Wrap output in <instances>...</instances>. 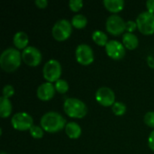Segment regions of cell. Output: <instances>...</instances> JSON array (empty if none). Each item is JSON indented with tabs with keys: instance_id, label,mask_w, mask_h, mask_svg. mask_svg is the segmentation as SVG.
Returning a JSON list of instances; mask_svg holds the SVG:
<instances>
[{
	"instance_id": "obj_23",
	"label": "cell",
	"mask_w": 154,
	"mask_h": 154,
	"mask_svg": "<svg viewBox=\"0 0 154 154\" xmlns=\"http://www.w3.org/2000/svg\"><path fill=\"white\" fill-rule=\"evenodd\" d=\"M29 131H30L31 135H32L34 139H41V138H42V137H43L44 130L42 128V126L32 125Z\"/></svg>"
},
{
	"instance_id": "obj_24",
	"label": "cell",
	"mask_w": 154,
	"mask_h": 154,
	"mask_svg": "<svg viewBox=\"0 0 154 154\" xmlns=\"http://www.w3.org/2000/svg\"><path fill=\"white\" fill-rule=\"evenodd\" d=\"M69 6L71 11L78 12L83 7V1L82 0H69Z\"/></svg>"
},
{
	"instance_id": "obj_25",
	"label": "cell",
	"mask_w": 154,
	"mask_h": 154,
	"mask_svg": "<svg viewBox=\"0 0 154 154\" xmlns=\"http://www.w3.org/2000/svg\"><path fill=\"white\" fill-rule=\"evenodd\" d=\"M144 123L152 127V128H154V112L153 111H149L145 114L144 116Z\"/></svg>"
},
{
	"instance_id": "obj_15",
	"label": "cell",
	"mask_w": 154,
	"mask_h": 154,
	"mask_svg": "<svg viewBox=\"0 0 154 154\" xmlns=\"http://www.w3.org/2000/svg\"><path fill=\"white\" fill-rule=\"evenodd\" d=\"M65 133L70 139H78L81 135L82 130L80 125L76 122H69L65 126Z\"/></svg>"
},
{
	"instance_id": "obj_29",
	"label": "cell",
	"mask_w": 154,
	"mask_h": 154,
	"mask_svg": "<svg viewBox=\"0 0 154 154\" xmlns=\"http://www.w3.org/2000/svg\"><path fill=\"white\" fill-rule=\"evenodd\" d=\"M34 4L39 7V8H45L48 5V1L47 0H35Z\"/></svg>"
},
{
	"instance_id": "obj_6",
	"label": "cell",
	"mask_w": 154,
	"mask_h": 154,
	"mask_svg": "<svg viewBox=\"0 0 154 154\" xmlns=\"http://www.w3.org/2000/svg\"><path fill=\"white\" fill-rule=\"evenodd\" d=\"M138 30L145 34L150 35L154 33V14L149 11H143L138 14L136 18Z\"/></svg>"
},
{
	"instance_id": "obj_28",
	"label": "cell",
	"mask_w": 154,
	"mask_h": 154,
	"mask_svg": "<svg viewBox=\"0 0 154 154\" xmlns=\"http://www.w3.org/2000/svg\"><path fill=\"white\" fill-rule=\"evenodd\" d=\"M148 145L150 147L151 150H152L154 152V130H152L149 135V138H148Z\"/></svg>"
},
{
	"instance_id": "obj_5",
	"label": "cell",
	"mask_w": 154,
	"mask_h": 154,
	"mask_svg": "<svg viewBox=\"0 0 154 154\" xmlns=\"http://www.w3.org/2000/svg\"><path fill=\"white\" fill-rule=\"evenodd\" d=\"M72 32V23L67 19L58 20L51 29L52 36L55 40L62 42L67 40Z\"/></svg>"
},
{
	"instance_id": "obj_4",
	"label": "cell",
	"mask_w": 154,
	"mask_h": 154,
	"mask_svg": "<svg viewBox=\"0 0 154 154\" xmlns=\"http://www.w3.org/2000/svg\"><path fill=\"white\" fill-rule=\"evenodd\" d=\"M62 72V68L60 63L55 59L49 60L42 68V75L47 82H56L60 79Z\"/></svg>"
},
{
	"instance_id": "obj_21",
	"label": "cell",
	"mask_w": 154,
	"mask_h": 154,
	"mask_svg": "<svg viewBox=\"0 0 154 154\" xmlns=\"http://www.w3.org/2000/svg\"><path fill=\"white\" fill-rule=\"evenodd\" d=\"M112 111H113V113L116 116H121L125 114V112H126V106L124 103H122V102H116L112 106Z\"/></svg>"
},
{
	"instance_id": "obj_8",
	"label": "cell",
	"mask_w": 154,
	"mask_h": 154,
	"mask_svg": "<svg viewBox=\"0 0 154 154\" xmlns=\"http://www.w3.org/2000/svg\"><path fill=\"white\" fill-rule=\"evenodd\" d=\"M125 23L122 16L118 14H111L106 22V31L113 35H120L125 31Z\"/></svg>"
},
{
	"instance_id": "obj_20",
	"label": "cell",
	"mask_w": 154,
	"mask_h": 154,
	"mask_svg": "<svg viewBox=\"0 0 154 154\" xmlns=\"http://www.w3.org/2000/svg\"><path fill=\"white\" fill-rule=\"evenodd\" d=\"M71 23H72V26H74L75 28L77 29H82L84 28L87 23H88V18L84 15V14H75L72 19H71Z\"/></svg>"
},
{
	"instance_id": "obj_27",
	"label": "cell",
	"mask_w": 154,
	"mask_h": 154,
	"mask_svg": "<svg viewBox=\"0 0 154 154\" xmlns=\"http://www.w3.org/2000/svg\"><path fill=\"white\" fill-rule=\"evenodd\" d=\"M137 28V23L136 21L129 20L125 23V31L126 32H133L136 30Z\"/></svg>"
},
{
	"instance_id": "obj_12",
	"label": "cell",
	"mask_w": 154,
	"mask_h": 154,
	"mask_svg": "<svg viewBox=\"0 0 154 154\" xmlns=\"http://www.w3.org/2000/svg\"><path fill=\"white\" fill-rule=\"evenodd\" d=\"M106 54L113 60H121L125 55V47L116 40H110L105 46Z\"/></svg>"
},
{
	"instance_id": "obj_10",
	"label": "cell",
	"mask_w": 154,
	"mask_h": 154,
	"mask_svg": "<svg viewBox=\"0 0 154 154\" xmlns=\"http://www.w3.org/2000/svg\"><path fill=\"white\" fill-rule=\"evenodd\" d=\"M22 59L23 62L30 67L38 66L42 60V52L34 46H28L22 52Z\"/></svg>"
},
{
	"instance_id": "obj_2",
	"label": "cell",
	"mask_w": 154,
	"mask_h": 154,
	"mask_svg": "<svg viewBox=\"0 0 154 154\" xmlns=\"http://www.w3.org/2000/svg\"><path fill=\"white\" fill-rule=\"evenodd\" d=\"M22 60V53L18 49L7 48L0 55V66L5 72H13L19 68Z\"/></svg>"
},
{
	"instance_id": "obj_3",
	"label": "cell",
	"mask_w": 154,
	"mask_h": 154,
	"mask_svg": "<svg viewBox=\"0 0 154 154\" xmlns=\"http://www.w3.org/2000/svg\"><path fill=\"white\" fill-rule=\"evenodd\" d=\"M63 109L67 116L72 118H83L88 113L87 105L76 97H69L64 101Z\"/></svg>"
},
{
	"instance_id": "obj_16",
	"label": "cell",
	"mask_w": 154,
	"mask_h": 154,
	"mask_svg": "<svg viewBox=\"0 0 154 154\" xmlns=\"http://www.w3.org/2000/svg\"><path fill=\"white\" fill-rule=\"evenodd\" d=\"M123 44L128 50H134L138 47L139 40L133 32H125L123 34Z\"/></svg>"
},
{
	"instance_id": "obj_1",
	"label": "cell",
	"mask_w": 154,
	"mask_h": 154,
	"mask_svg": "<svg viewBox=\"0 0 154 154\" xmlns=\"http://www.w3.org/2000/svg\"><path fill=\"white\" fill-rule=\"evenodd\" d=\"M42 128L48 133H57L66 126V119L60 113L50 111L45 113L40 121Z\"/></svg>"
},
{
	"instance_id": "obj_7",
	"label": "cell",
	"mask_w": 154,
	"mask_h": 154,
	"mask_svg": "<svg viewBox=\"0 0 154 154\" xmlns=\"http://www.w3.org/2000/svg\"><path fill=\"white\" fill-rule=\"evenodd\" d=\"M11 125L17 131H27L33 125V119L26 112H18L12 116Z\"/></svg>"
},
{
	"instance_id": "obj_30",
	"label": "cell",
	"mask_w": 154,
	"mask_h": 154,
	"mask_svg": "<svg viewBox=\"0 0 154 154\" xmlns=\"http://www.w3.org/2000/svg\"><path fill=\"white\" fill-rule=\"evenodd\" d=\"M146 7L147 11L154 14V0H148L146 2Z\"/></svg>"
},
{
	"instance_id": "obj_11",
	"label": "cell",
	"mask_w": 154,
	"mask_h": 154,
	"mask_svg": "<svg viewBox=\"0 0 154 154\" xmlns=\"http://www.w3.org/2000/svg\"><path fill=\"white\" fill-rule=\"evenodd\" d=\"M95 98L98 104L103 106H110L116 103V94L108 87L99 88L95 95Z\"/></svg>"
},
{
	"instance_id": "obj_19",
	"label": "cell",
	"mask_w": 154,
	"mask_h": 154,
	"mask_svg": "<svg viewBox=\"0 0 154 154\" xmlns=\"http://www.w3.org/2000/svg\"><path fill=\"white\" fill-rule=\"evenodd\" d=\"M92 40L99 46H106L108 42V37L106 32L100 30H96L92 33Z\"/></svg>"
},
{
	"instance_id": "obj_22",
	"label": "cell",
	"mask_w": 154,
	"mask_h": 154,
	"mask_svg": "<svg viewBox=\"0 0 154 154\" xmlns=\"http://www.w3.org/2000/svg\"><path fill=\"white\" fill-rule=\"evenodd\" d=\"M55 89L60 94H65L69 90V83L65 79H60L55 82Z\"/></svg>"
},
{
	"instance_id": "obj_14",
	"label": "cell",
	"mask_w": 154,
	"mask_h": 154,
	"mask_svg": "<svg viewBox=\"0 0 154 154\" xmlns=\"http://www.w3.org/2000/svg\"><path fill=\"white\" fill-rule=\"evenodd\" d=\"M13 42L15 46L16 49L18 50H24L25 48L28 47L29 43V37L25 32L19 31L14 33L13 37Z\"/></svg>"
},
{
	"instance_id": "obj_26",
	"label": "cell",
	"mask_w": 154,
	"mask_h": 154,
	"mask_svg": "<svg viewBox=\"0 0 154 154\" xmlns=\"http://www.w3.org/2000/svg\"><path fill=\"white\" fill-rule=\"evenodd\" d=\"M14 88L12 85L7 84L3 88V97L9 98L12 96H14Z\"/></svg>"
},
{
	"instance_id": "obj_13",
	"label": "cell",
	"mask_w": 154,
	"mask_h": 154,
	"mask_svg": "<svg viewBox=\"0 0 154 154\" xmlns=\"http://www.w3.org/2000/svg\"><path fill=\"white\" fill-rule=\"evenodd\" d=\"M55 92H56L55 86L52 85V83L46 81L44 83H42L37 88L36 94L39 99L42 101H48L54 97Z\"/></svg>"
},
{
	"instance_id": "obj_9",
	"label": "cell",
	"mask_w": 154,
	"mask_h": 154,
	"mask_svg": "<svg viewBox=\"0 0 154 154\" xmlns=\"http://www.w3.org/2000/svg\"><path fill=\"white\" fill-rule=\"evenodd\" d=\"M75 56L77 61L81 64L88 66L94 61V52L92 48L86 43H81L77 46Z\"/></svg>"
},
{
	"instance_id": "obj_31",
	"label": "cell",
	"mask_w": 154,
	"mask_h": 154,
	"mask_svg": "<svg viewBox=\"0 0 154 154\" xmlns=\"http://www.w3.org/2000/svg\"><path fill=\"white\" fill-rule=\"evenodd\" d=\"M147 61H148V65L151 68H154V58L152 56H148Z\"/></svg>"
},
{
	"instance_id": "obj_18",
	"label": "cell",
	"mask_w": 154,
	"mask_h": 154,
	"mask_svg": "<svg viewBox=\"0 0 154 154\" xmlns=\"http://www.w3.org/2000/svg\"><path fill=\"white\" fill-rule=\"evenodd\" d=\"M103 4L106 9L112 13H118L122 11L125 6L124 0H104Z\"/></svg>"
},
{
	"instance_id": "obj_32",
	"label": "cell",
	"mask_w": 154,
	"mask_h": 154,
	"mask_svg": "<svg viewBox=\"0 0 154 154\" xmlns=\"http://www.w3.org/2000/svg\"><path fill=\"white\" fill-rule=\"evenodd\" d=\"M0 154H8V153H6V152H1V153Z\"/></svg>"
},
{
	"instance_id": "obj_17",
	"label": "cell",
	"mask_w": 154,
	"mask_h": 154,
	"mask_svg": "<svg viewBox=\"0 0 154 154\" xmlns=\"http://www.w3.org/2000/svg\"><path fill=\"white\" fill-rule=\"evenodd\" d=\"M13 111V106L9 98H6L5 97H0V116L2 118L8 117Z\"/></svg>"
}]
</instances>
